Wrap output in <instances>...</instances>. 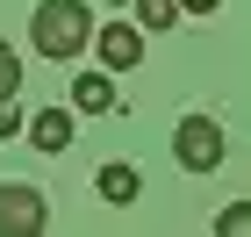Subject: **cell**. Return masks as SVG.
Returning a JSON list of instances; mask_svg holds the SVG:
<instances>
[{"mask_svg": "<svg viewBox=\"0 0 251 237\" xmlns=\"http://www.w3.org/2000/svg\"><path fill=\"white\" fill-rule=\"evenodd\" d=\"M50 230V201L29 180H0V237H43Z\"/></svg>", "mask_w": 251, "mask_h": 237, "instance_id": "obj_3", "label": "cell"}, {"mask_svg": "<svg viewBox=\"0 0 251 237\" xmlns=\"http://www.w3.org/2000/svg\"><path fill=\"white\" fill-rule=\"evenodd\" d=\"M115 108V72H79L72 79V115H108Z\"/></svg>", "mask_w": 251, "mask_h": 237, "instance_id": "obj_7", "label": "cell"}, {"mask_svg": "<svg viewBox=\"0 0 251 237\" xmlns=\"http://www.w3.org/2000/svg\"><path fill=\"white\" fill-rule=\"evenodd\" d=\"M94 194H100V201H115V209H129V201L144 194V173H136L129 158H108V165L94 173Z\"/></svg>", "mask_w": 251, "mask_h": 237, "instance_id": "obj_6", "label": "cell"}, {"mask_svg": "<svg viewBox=\"0 0 251 237\" xmlns=\"http://www.w3.org/2000/svg\"><path fill=\"white\" fill-rule=\"evenodd\" d=\"M100 29H94V7H86V0H43L36 15H29V43H36L43 58H79V51H86V43H94Z\"/></svg>", "mask_w": 251, "mask_h": 237, "instance_id": "obj_1", "label": "cell"}, {"mask_svg": "<svg viewBox=\"0 0 251 237\" xmlns=\"http://www.w3.org/2000/svg\"><path fill=\"white\" fill-rule=\"evenodd\" d=\"M223 151H230V137H223V122H215V115H187V122L173 130L179 173H215V165H223Z\"/></svg>", "mask_w": 251, "mask_h": 237, "instance_id": "obj_2", "label": "cell"}, {"mask_svg": "<svg viewBox=\"0 0 251 237\" xmlns=\"http://www.w3.org/2000/svg\"><path fill=\"white\" fill-rule=\"evenodd\" d=\"M179 15H187L179 0H136V29H144V36H165Z\"/></svg>", "mask_w": 251, "mask_h": 237, "instance_id": "obj_8", "label": "cell"}, {"mask_svg": "<svg viewBox=\"0 0 251 237\" xmlns=\"http://www.w3.org/2000/svg\"><path fill=\"white\" fill-rule=\"evenodd\" d=\"M94 51H100V72H129V65H144V29L136 22H100Z\"/></svg>", "mask_w": 251, "mask_h": 237, "instance_id": "obj_4", "label": "cell"}, {"mask_svg": "<svg viewBox=\"0 0 251 237\" xmlns=\"http://www.w3.org/2000/svg\"><path fill=\"white\" fill-rule=\"evenodd\" d=\"M72 130H79L72 108H36V115H29V144H36V151H50V158L72 151Z\"/></svg>", "mask_w": 251, "mask_h": 237, "instance_id": "obj_5", "label": "cell"}, {"mask_svg": "<svg viewBox=\"0 0 251 237\" xmlns=\"http://www.w3.org/2000/svg\"><path fill=\"white\" fill-rule=\"evenodd\" d=\"M15 86H22V58H15V43H0V108L15 101Z\"/></svg>", "mask_w": 251, "mask_h": 237, "instance_id": "obj_10", "label": "cell"}, {"mask_svg": "<svg viewBox=\"0 0 251 237\" xmlns=\"http://www.w3.org/2000/svg\"><path fill=\"white\" fill-rule=\"evenodd\" d=\"M179 7H187V15H215L223 0H179Z\"/></svg>", "mask_w": 251, "mask_h": 237, "instance_id": "obj_12", "label": "cell"}, {"mask_svg": "<svg viewBox=\"0 0 251 237\" xmlns=\"http://www.w3.org/2000/svg\"><path fill=\"white\" fill-rule=\"evenodd\" d=\"M7 137H22V115H15V101L0 108V144H7Z\"/></svg>", "mask_w": 251, "mask_h": 237, "instance_id": "obj_11", "label": "cell"}, {"mask_svg": "<svg viewBox=\"0 0 251 237\" xmlns=\"http://www.w3.org/2000/svg\"><path fill=\"white\" fill-rule=\"evenodd\" d=\"M100 7H136V0H100Z\"/></svg>", "mask_w": 251, "mask_h": 237, "instance_id": "obj_13", "label": "cell"}, {"mask_svg": "<svg viewBox=\"0 0 251 237\" xmlns=\"http://www.w3.org/2000/svg\"><path fill=\"white\" fill-rule=\"evenodd\" d=\"M215 237H251V201H230L215 216Z\"/></svg>", "mask_w": 251, "mask_h": 237, "instance_id": "obj_9", "label": "cell"}]
</instances>
